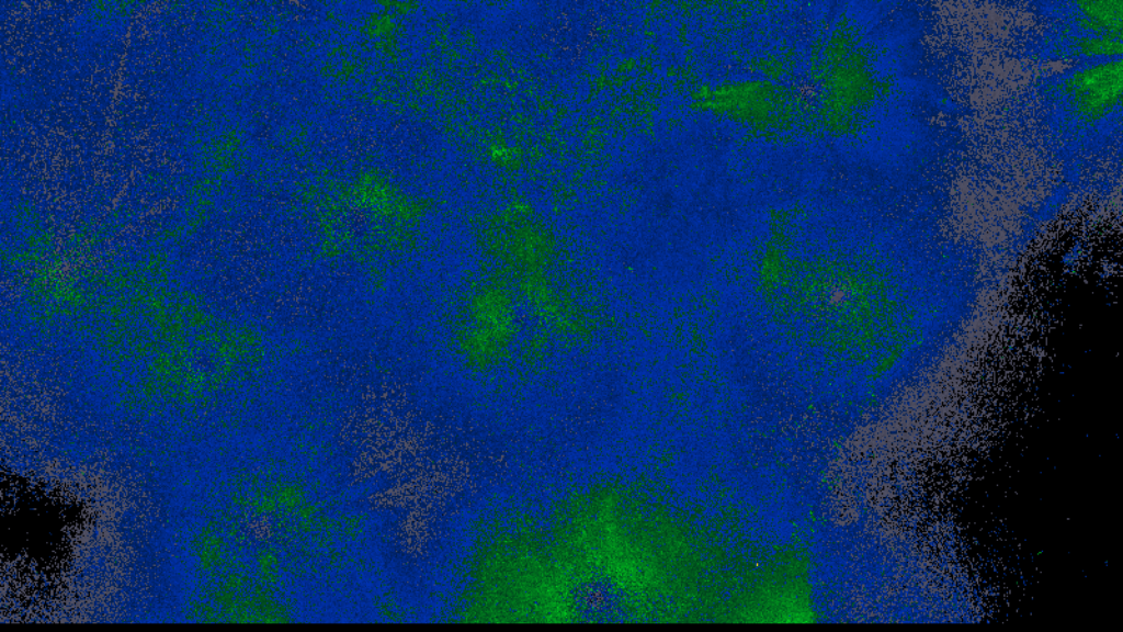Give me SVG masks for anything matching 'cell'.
<instances>
[{
    "label": "cell",
    "mask_w": 1123,
    "mask_h": 632,
    "mask_svg": "<svg viewBox=\"0 0 1123 632\" xmlns=\"http://www.w3.org/2000/svg\"><path fill=\"white\" fill-rule=\"evenodd\" d=\"M1076 111L1097 120L1110 113L1121 98L1122 63L1109 61L1077 72L1067 86Z\"/></svg>",
    "instance_id": "6da1fadb"
},
{
    "label": "cell",
    "mask_w": 1123,
    "mask_h": 632,
    "mask_svg": "<svg viewBox=\"0 0 1123 632\" xmlns=\"http://www.w3.org/2000/svg\"><path fill=\"white\" fill-rule=\"evenodd\" d=\"M1080 5V24L1098 35L1121 36L1122 1H1088Z\"/></svg>",
    "instance_id": "7a4b0ae2"
}]
</instances>
